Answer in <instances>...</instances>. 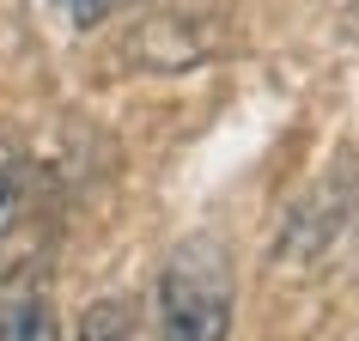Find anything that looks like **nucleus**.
<instances>
[{"label":"nucleus","instance_id":"nucleus-3","mask_svg":"<svg viewBox=\"0 0 359 341\" xmlns=\"http://www.w3.org/2000/svg\"><path fill=\"white\" fill-rule=\"evenodd\" d=\"M0 341H61L55 281L43 262H19L0 274Z\"/></svg>","mask_w":359,"mask_h":341},{"label":"nucleus","instance_id":"nucleus-1","mask_svg":"<svg viewBox=\"0 0 359 341\" xmlns=\"http://www.w3.org/2000/svg\"><path fill=\"white\" fill-rule=\"evenodd\" d=\"M231 256L219 238L195 232L158 268V341H226L231 335Z\"/></svg>","mask_w":359,"mask_h":341},{"label":"nucleus","instance_id":"nucleus-4","mask_svg":"<svg viewBox=\"0 0 359 341\" xmlns=\"http://www.w3.org/2000/svg\"><path fill=\"white\" fill-rule=\"evenodd\" d=\"M31 208V159L13 140H0V238H13Z\"/></svg>","mask_w":359,"mask_h":341},{"label":"nucleus","instance_id":"nucleus-5","mask_svg":"<svg viewBox=\"0 0 359 341\" xmlns=\"http://www.w3.org/2000/svg\"><path fill=\"white\" fill-rule=\"evenodd\" d=\"M79 341H134V305L128 299H97L79 317Z\"/></svg>","mask_w":359,"mask_h":341},{"label":"nucleus","instance_id":"nucleus-2","mask_svg":"<svg viewBox=\"0 0 359 341\" xmlns=\"http://www.w3.org/2000/svg\"><path fill=\"white\" fill-rule=\"evenodd\" d=\"M280 256L311 268H359V177L323 189L311 208H299L286 220Z\"/></svg>","mask_w":359,"mask_h":341},{"label":"nucleus","instance_id":"nucleus-7","mask_svg":"<svg viewBox=\"0 0 359 341\" xmlns=\"http://www.w3.org/2000/svg\"><path fill=\"white\" fill-rule=\"evenodd\" d=\"M347 31H353V37H359V0H353V6H347Z\"/></svg>","mask_w":359,"mask_h":341},{"label":"nucleus","instance_id":"nucleus-6","mask_svg":"<svg viewBox=\"0 0 359 341\" xmlns=\"http://www.w3.org/2000/svg\"><path fill=\"white\" fill-rule=\"evenodd\" d=\"M43 6H49L67 31H97V25H110V19H122V13H134L140 0H43Z\"/></svg>","mask_w":359,"mask_h":341}]
</instances>
